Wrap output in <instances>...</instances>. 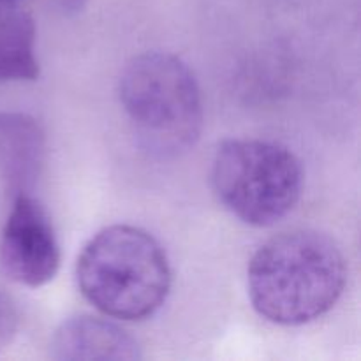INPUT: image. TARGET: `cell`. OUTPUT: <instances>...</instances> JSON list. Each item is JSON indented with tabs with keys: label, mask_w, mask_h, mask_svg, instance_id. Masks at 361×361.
Here are the masks:
<instances>
[{
	"label": "cell",
	"mask_w": 361,
	"mask_h": 361,
	"mask_svg": "<svg viewBox=\"0 0 361 361\" xmlns=\"http://www.w3.org/2000/svg\"><path fill=\"white\" fill-rule=\"evenodd\" d=\"M348 281L345 257L323 233L295 229L256 250L247 288L261 317L281 326H302L330 312Z\"/></svg>",
	"instance_id": "6da1fadb"
},
{
	"label": "cell",
	"mask_w": 361,
	"mask_h": 361,
	"mask_svg": "<svg viewBox=\"0 0 361 361\" xmlns=\"http://www.w3.org/2000/svg\"><path fill=\"white\" fill-rule=\"evenodd\" d=\"M76 281L85 300L104 316L143 321L164 305L171 291V267L150 233L115 224L83 247Z\"/></svg>",
	"instance_id": "7a4b0ae2"
},
{
	"label": "cell",
	"mask_w": 361,
	"mask_h": 361,
	"mask_svg": "<svg viewBox=\"0 0 361 361\" xmlns=\"http://www.w3.org/2000/svg\"><path fill=\"white\" fill-rule=\"evenodd\" d=\"M120 102L141 150L173 161L192 150L203 130L200 85L185 62L171 53L134 56L122 71Z\"/></svg>",
	"instance_id": "3957f363"
},
{
	"label": "cell",
	"mask_w": 361,
	"mask_h": 361,
	"mask_svg": "<svg viewBox=\"0 0 361 361\" xmlns=\"http://www.w3.org/2000/svg\"><path fill=\"white\" fill-rule=\"evenodd\" d=\"M212 185L221 203L256 228L277 224L298 203L303 169L289 148L264 140H226L212 162Z\"/></svg>",
	"instance_id": "277c9868"
},
{
	"label": "cell",
	"mask_w": 361,
	"mask_h": 361,
	"mask_svg": "<svg viewBox=\"0 0 361 361\" xmlns=\"http://www.w3.org/2000/svg\"><path fill=\"white\" fill-rule=\"evenodd\" d=\"M0 264L7 277L27 288H42L59 271V240L51 219L34 194L14 201L4 215Z\"/></svg>",
	"instance_id": "5b68a950"
},
{
	"label": "cell",
	"mask_w": 361,
	"mask_h": 361,
	"mask_svg": "<svg viewBox=\"0 0 361 361\" xmlns=\"http://www.w3.org/2000/svg\"><path fill=\"white\" fill-rule=\"evenodd\" d=\"M46 161V134L25 113L0 111V215L35 192Z\"/></svg>",
	"instance_id": "8992f818"
},
{
	"label": "cell",
	"mask_w": 361,
	"mask_h": 361,
	"mask_svg": "<svg viewBox=\"0 0 361 361\" xmlns=\"http://www.w3.org/2000/svg\"><path fill=\"white\" fill-rule=\"evenodd\" d=\"M49 356L56 361H133L141 360L136 338L108 319L76 316L63 321L49 342Z\"/></svg>",
	"instance_id": "52a82bcc"
},
{
	"label": "cell",
	"mask_w": 361,
	"mask_h": 361,
	"mask_svg": "<svg viewBox=\"0 0 361 361\" xmlns=\"http://www.w3.org/2000/svg\"><path fill=\"white\" fill-rule=\"evenodd\" d=\"M35 35V21L27 11L16 6L0 16V83L37 80Z\"/></svg>",
	"instance_id": "ba28073f"
},
{
	"label": "cell",
	"mask_w": 361,
	"mask_h": 361,
	"mask_svg": "<svg viewBox=\"0 0 361 361\" xmlns=\"http://www.w3.org/2000/svg\"><path fill=\"white\" fill-rule=\"evenodd\" d=\"M18 310L9 296L0 293V353L11 344L18 331Z\"/></svg>",
	"instance_id": "9c48e42d"
},
{
	"label": "cell",
	"mask_w": 361,
	"mask_h": 361,
	"mask_svg": "<svg viewBox=\"0 0 361 361\" xmlns=\"http://www.w3.org/2000/svg\"><path fill=\"white\" fill-rule=\"evenodd\" d=\"M55 4L59 6V9L62 11L63 14H78L85 7L87 0H55Z\"/></svg>",
	"instance_id": "30bf717a"
},
{
	"label": "cell",
	"mask_w": 361,
	"mask_h": 361,
	"mask_svg": "<svg viewBox=\"0 0 361 361\" xmlns=\"http://www.w3.org/2000/svg\"><path fill=\"white\" fill-rule=\"evenodd\" d=\"M18 6V0H0V16L6 14L7 11L14 9Z\"/></svg>",
	"instance_id": "8fae6325"
}]
</instances>
